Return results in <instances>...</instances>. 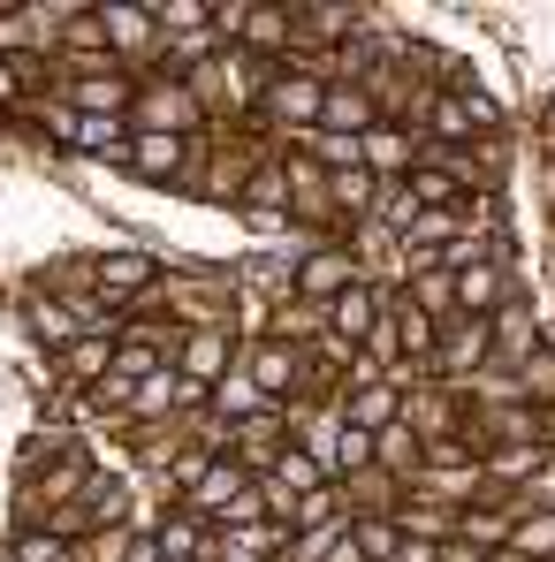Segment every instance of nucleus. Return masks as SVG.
<instances>
[{"mask_svg":"<svg viewBox=\"0 0 555 562\" xmlns=\"http://www.w3.org/2000/svg\"><path fill=\"white\" fill-rule=\"evenodd\" d=\"M411 130H419L426 145H449V153H464L471 137H495V130H502V106L479 92V85H464V92L426 85V92H419V106H411Z\"/></svg>","mask_w":555,"mask_h":562,"instance_id":"obj_1","label":"nucleus"},{"mask_svg":"<svg viewBox=\"0 0 555 562\" xmlns=\"http://www.w3.org/2000/svg\"><path fill=\"white\" fill-rule=\"evenodd\" d=\"M206 106H198V92L190 85H176V77H137V106H130V130H153V137H206Z\"/></svg>","mask_w":555,"mask_h":562,"instance_id":"obj_2","label":"nucleus"},{"mask_svg":"<svg viewBox=\"0 0 555 562\" xmlns=\"http://www.w3.org/2000/svg\"><path fill=\"white\" fill-rule=\"evenodd\" d=\"M358 281H366L358 244H312V251L289 259V296H304V304H335V296H351Z\"/></svg>","mask_w":555,"mask_h":562,"instance_id":"obj_3","label":"nucleus"},{"mask_svg":"<svg viewBox=\"0 0 555 562\" xmlns=\"http://www.w3.org/2000/svg\"><path fill=\"white\" fill-rule=\"evenodd\" d=\"M320 106H328V85L320 77H297V69H275V85H267V99H259V122L267 130H297V145L320 130Z\"/></svg>","mask_w":555,"mask_h":562,"instance_id":"obj_4","label":"nucleus"},{"mask_svg":"<svg viewBox=\"0 0 555 562\" xmlns=\"http://www.w3.org/2000/svg\"><path fill=\"white\" fill-rule=\"evenodd\" d=\"M495 366V319H449L442 327V350H434V380H449V387H471V380Z\"/></svg>","mask_w":555,"mask_h":562,"instance_id":"obj_5","label":"nucleus"},{"mask_svg":"<svg viewBox=\"0 0 555 562\" xmlns=\"http://www.w3.org/2000/svg\"><path fill=\"white\" fill-rule=\"evenodd\" d=\"M236 366L259 380L275 403L297 411V395H304V350H297V342H281V335H252V342L236 350Z\"/></svg>","mask_w":555,"mask_h":562,"instance_id":"obj_6","label":"nucleus"},{"mask_svg":"<svg viewBox=\"0 0 555 562\" xmlns=\"http://www.w3.org/2000/svg\"><path fill=\"white\" fill-rule=\"evenodd\" d=\"M198 145H206V137H153V130H137V137H130V160H122V168H130L137 183L184 190V183H190V168H198Z\"/></svg>","mask_w":555,"mask_h":562,"instance_id":"obj_7","label":"nucleus"},{"mask_svg":"<svg viewBox=\"0 0 555 562\" xmlns=\"http://www.w3.org/2000/svg\"><path fill=\"white\" fill-rule=\"evenodd\" d=\"M320 486H335V479H328V471L312 464V457H304L297 441H289V449L275 457V471H259V494H267V517H281V525H289V517H297V502H312Z\"/></svg>","mask_w":555,"mask_h":562,"instance_id":"obj_8","label":"nucleus"},{"mask_svg":"<svg viewBox=\"0 0 555 562\" xmlns=\"http://www.w3.org/2000/svg\"><path fill=\"white\" fill-rule=\"evenodd\" d=\"M358 145H366V176H373V183H388V190L411 183V168L426 160V137H419L411 122H373Z\"/></svg>","mask_w":555,"mask_h":562,"instance_id":"obj_9","label":"nucleus"},{"mask_svg":"<svg viewBox=\"0 0 555 562\" xmlns=\"http://www.w3.org/2000/svg\"><path fill=\"white\" fill-rule=\"evenodd\" d=\"M289 449V403H267V411H252V418H236L229 426V457L252 471H275V457Z\"/></svg>","mask_w":555,"mask_h":562,"instance_id":"obj_10","label":"nucleus"},{"mask_svg":"<svg viewBox=\"0 0 555 562\" xmlns=\"http://www.w3.org/2000/svg\"><path fill=\"white\" fill-rule=\"evenodd\" d=\"M176 373L213 395L221 380L236 373V335H229V327H190L184 342H176Z\"/></svg>","mask_w":555,"mask_h":562,"instance_id":"obj_11","label":"nucleus"},{"mask_svg":"<svg viewBox=\"0 0 555 562\" xmlns=\"http://www.w3.org/2000/svg\"><path fill=\"white\" fill-rule=\"evenodd\" d=\"M343 403H312V411H289V441L312 457V464L328 471V479H343Z\"/></svg>","mask_w":555,"mask_h":562,"instance_id":"obj_12","label":"nucleus"},{"mask_svg":"<svg viewBox=\"0 0 555 562\" xmlns=\"http://www.w3.org/2000/svg\"><path fill=\"white\" fill-rule=\"evenodd\" d=\"M92 289L107 296V304L130 312L145 289H160V259H153V251H99L92 259Z\"/></svg>","mask_w":555,"mask_h":562,"instance_id":"obj_13","label":"nucleus"},{"mask_svg":"<svg viewBox=\"0 0 555 562\" xmlns=\"http://www.w3.org/2000/svg\"><path fill=\"white\" fill-rule=\"evenodd\" d=\"M403 494H411V502H434V509H471V502H487L495 486H487V464H426Z\"/></svg>","mask_w":555,"mask_h":562,"instance_id":"obj_14","label":"nucleus"},{"mask_svg":"<svg viewBox=\"0 0 555 562\" xmlns=\"http://www.w3.org/2000/svg\"><path fill=\"white\" fill-rule=\"evenodd\" d=\"M99 23H107V54H114V61H160V23H153V0H145V8L107 0V8H99Z\"/></svg>","mask_w":555,"mask_h":562,"instance_id":"obj_15","label":"nucleus"},{"mask_svg":"<svg viewBox=\"0 0 555 562\" xmlns=\"http://www.w3.org/2000/svg\"><path fill=\"white\" fill-rule=\"evenodd\" d=\"M62 99H69L77 114H99V122H130V106H137V77H130V69H92V77H69Z\"/></svg>","mask_w":555,"mask_h":562,"instance_id":"obj_16","label":"nucleus"},{"mask_svg":"<svg viewBox=\"0 0 555 562\" xmlns=\"http://www.w3.org/2000/svg\"><path fill=\"white\" fill-rule=\"evenodd\" d=\"M380 312H388V289L366 274L351 296H335V304H328V342H335V350H358L373 327H380Z\"/></svg>","mask_w":555,"mask_h":562,"instance_id":"obj_17","label":"nucleus"},{"mask_svg":"<svg viewBox=\"0 0 555 562\" xmlns=\"http://www.w3.org/2000/svg\"><path fill=\"white\" fill-rule=\"evenodd\" d=\"M153 540H160V562H213V540H221V532H213L198 509L176 502V509L153 517Z\"/></svg>","mask_w":555,"mask_h":562,"instance_id":"obj_18","label":"nucleus"},{"mask_svg":"<svg viewBox=\"0 0 555 562\" xmlns=\"http://www.w3.org/2000/svg\"><path fill=\"white\" fill-rule=\"evenodd\" d=\"M335 403H343V418H351L358 434H380V426L403 418V380H351Z\"/></svg>","mask_w":555,"mask_h":562,"instance_id":"obj_19","label":"nucleus"},{"mask_svg":"<svg viewBox=\"0 0 555 562\" xmlns=\"http://www.w3.org/2000/svg\"><path fill=\"white\" fill-rule=\"evenodd\" d=\"M533 494H518V502H471L457 517V540L464 548H479V555H502L510 548V532H518V509H525Z\"/></svg>","mask_w":555,"mask_h":562,"instance_id":"obj_20","label":"nucleus"},{"mask_svg":"<svg viewBox=\"0 0 555 562\" xmlns=\"http://www.w3.org/2000/svg\"><path fill=\"white\" fill-rule=\"evenodd\" d=\"M244 494H252V471L236 464V457H221V464H213L206 479H198V494H190L184 509H198V517H206V525L221 532V525H229V509H236Z\"/></svg>","mask_w":555,"mask_h":562,"instance_id":"obj_21","label":"nucleus"},{"mask_svg":"<svg viewBox=\"0 0 555 562\" xmlns=\"http://www.w3.org/2000/svg\"><path fill=\"white\" fill-rule=\"evenodd\" d=\"M213 562H289V525L259 517V525H229L213 540Z\"/></svg>","mask_w":555,"mask_h":562,"instance_id":"obj_22","label":"nucleus"},{"mask_svg":"<svg viewBox=\"0 0 555 562\" xmlns=\"http://www.w3.org/2000/svg\"><path fill=\"white\" fill-rule=\"evenodd\" d=\"M510 296H518V289H510V267H502V259H479V267L457 274V312L464 319H495Z\"/></svg>","mask_w":555,"mask_h":562,"instance_id":"obj_23","label":"nucleus"},{"mask_svg":"<svg viewBox=\"0 0 555 562\" xmlns=\"http://www.w3.org/2000/svg\"><path fill=\"white\" fill-rule=\"evenodd\" d=\"M281 168H289V213H297V221H335V205H328V168H320L312 153L281 145Z\"/></svg>","mask_w":555,"mask_h":562,"instance_id":"obj_24","label":"nucleus"},{"mask_svg":"<svg viewBox=\"0 0 555 562\" xmlns=\"http://www.w3.org/2000/svg\"><path fill=\"white\" fill-rule=\"evenodd\" d=\"M541 342H548V335H541L533 304H525V296H510V304L495 312V366H510V373H518V366H525Z\"/></svg>","mask_w":555,"mask_h":562,"instance_id":"obj_25","label":"nucleus"},{"mask_svg":"<svg viewBox=\"0 0 555 562\" xmlns=\"http://www.w3.org/2000/svg\"><path fill=\"white\" fill-rule=\"evenodd\" d=\"M335 486H343V509H351V517H396V509H403V479H388L380 464L351 471V479H335Z\"/></svg>","mask_w":555,"mask_h":562,"instance_id":"obj_26","label":"nucleus"},{"mask_svg":"<svg viewBox=\"0 0 555 562\" xmlns=\"http://www.w3.org/2000/svg\"><path fill=\"white\" fill-rule=\"evenodd\" d=\"M114 350H122V342H107V335H77V342L54 358V373H62V387L92 395L99 380H107V366H114Z\"/></svg>","mask_w":555,"mask_h":562,"instance_id":"obj_27","label":"nucleus"},{"mask_svg":"<svg viewBox=\"0 0 555 562\" xmlns=\"http://www.w3.org/2000/svg\"><path fill=\"white\" fill-rule=\"evenodd\" d=\"M403 304L426 312L434 327H449V319H457V274H449V267H411V274H403Z\"/></svg>","mask_w":555,"mask_h":562,"instance_id":"obj_28","label":"nucleus"},{"mask_svg":"<svg viewBox=\"0 0 555 562\" xmlns=\"http://www.w3.org/2000/svg\"><path fill=\"white\" fill-rule=\"evenodd\" d=\"M373 122H380V106H373L366 85H328V106H320V130L328 137H366Z\"/></svg>","mask_w":555,"mask_h":562,"instance_id":"obj_29","label":"nucleus"},{"mask_svg":"<svg viewBox=\"0 0 555 562\" xmlns=\"http://www.w3.org/2000/svg\"><path fill=\"white\" fill-rule=\"evenodd\" d=\"M259 335H281V342H297V350H312V342H328V304H304V296H281L275 312H267V327Z\"/></svg>","mask_w":555,"mask_h":562,"instance_id":"obj_30","label":"nucleus"},{"mask_svg":"<svg viewBox=\"0 0 555 562\" xmlns=\"http://www.w3.org/2000/svg\"><path fill=\"white\" fill-rule=\"evenodd\" d=\"M403 198H411V213H442V205H464V183L449 160H419L411 168V183H396Z\"/></svg>","mask_w":555,"mask_h":562,"instance_id":"obj_31","label":"nucleus"},{"mask_svg":"<svg viewBox=\"0 0 555 562\" xmlns=\"http://www.w3.org/2000/svg\"><path fill=\"white\" fill-rule=\"evenodd\" d=\"M373 464L388 471V479H403V486H411V479L426 471V441L396 418V426H380V434H373Z\"/></svg>","mask_w":555,"mask_h":562,"instance_id":"obj_32","label":"nucleus"},{"mask_svg":"<svg viewBox=\"0 0 555 562\" xmlns=\"http://www.w3.org/2000/svg\"><path fill=\"white\" fill-rule=\"evenodd\" d=\"M510 555L518 562H555V502H525V509H518Z\"/></svg>","mask_w":555,"mask_h":562,"instance_id":"obj_33","label":"nucleus"},{"mask_svg":"<svg viewBox=\"0 0 555 562\" xmlns=\"http://www.w3.org/2000/svg\"><path fill=\"white\" fill-rule=\"evenodd\" d=\"M267 403H275V395H267L259 380H252L244 366H236V373H229L221 387H213V403H206V411H213L221 426H236V418H252V411H267Z\"/></svg>","mask_w":555,"mask_h":562,"instance_id":"obj_34","label":"nucleus"},{"mask_svg":"<svg viewBox=\"0 0 555 562\" xmlns=\"http://www.w3.org/2000/svg\"><path fill=\"white\" fill-rule=\"evenodd\" d=\"M343 548H351V509H343V517H328V525L289 532V562H335Z\"/></svg>","mask_w":555,"mask_h":562,"instance_id":"obj_35","label":"nucleus"},{"mask_svg":"<svg viewBox=\"0 0 555 562\" xmlns=\"http://www.w3.org/2000/svg\"><path fill=\"white\" fill-rule=\"evenodd\" d=\"M457 517H464V509H434V502H411V494H403V509H396L403 540H434V548L457 540Z\"/></svg>","mask_w":555,"mask_h":562,"instance_id":"obj_36","label":"nucleus"},{"mask_svg":"<svg viewBox=\"0 0 555 562\" xmlns=\"http://www.w3.org/2000/svg\"><path fill=\"white\" fill-rule=\"evenodd\" d=\"M351 555L358 562H396L403 555V525H396V517H351Z\"/></svg>","mask_w":555,"mask_h":562,"instance_id":"obj_37","label":"nucleus"},{"mask_svg":"<svg viewBox=\"0 0 555 562\" xmlns=\"http://www.w3.org/2000/svg\"><path fill=\"white\" fill-rule=\"evenodd\" d=\"M213 464H221L213 449H198V441H184V449H176V457L160 464V494H176V502H190V494H198V479H206Z\"/></svg>","mask_w":555,"mask_h":562,"instance_id":"obj_38","label":"nucleus"},{"mask_svg":"<svg viewBox=\"0 0 555 562\" xmlns=\"http://www.w3.org/2000/svg\"><path fill=\"white\" fill-rule=\"evenodd\" d=\"M31 335H38V342L62 358V350L77 342V319H69V304H62V296H31Z\"/></svg>","mask_w":555,"mask_h":562,"instance_id":"obj_39","label":"nucleus"},{"mask_svg":"<svg viewBox=\"0 0 555 562\" xmlns=\"http://www.w3.org/2000/svg\"><path fill=\"white\" fill-rule=\"evenodd\" d=\"M130 555H137V517H130V525H107L92 540H77V562H130Z\"/></svg>","mask_w":555,"mask_h":562,"instance_id":"obj_40","label":"nucleus"},{"mask_svg":"<svg viewBox=\"0 0 555 562\" xmlns=\"http://www.w3.org/2000/svg\"><path fill=\"white\" fill-rule=\"evenodd\" d=\"M153 23H160V38L206 31V23H213V0H153Z\"/></svg>","mask_w":555,"mask_h":562,"instance_id":"obj_41","label":"nucleus"},{"mask_svg":"<svg viewBox=\"0 0 555 562\" xmlns=\"http://www.w3.org/2000/svg\"><path fill=\"white\" fill-rule=\"evenodd\" d=\"M548 145H555V99H548Z\"/></svg>","mask_w":555,"mask_h":562,"instance_id":"obj_42","label":"nucleus"},{"mask_svg":"<svg viewBox=\"0 0 555 562\" xmlns=\"http://www.w3.org/2000/svg\"><path fill=\"white\" fill-rule=\"evenodd\" d=\"M487 562H518V555H510V548H502V555H487Z\"/></svg>","mask_w":555,"mask_h":562,"instance_id":"obj_43","label":"nucleus"}]
</instances>
